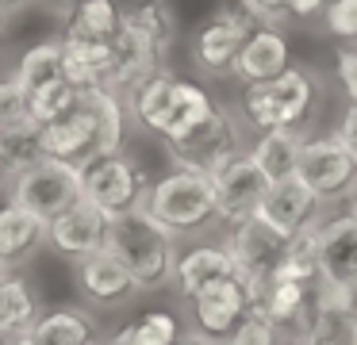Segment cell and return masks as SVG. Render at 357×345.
Listing matches in <instances>:
<instances>
[{"label": "cell", "instance_id": "cell-1", "mask_svg": "<svg viewBox=\"0 0 357 345\" xmlns=\"http://www.w3.org/2000/svg\"><path fill=\"white\" fill-rule=\"evenodd\" d=\"M108 250L127 265L139 291H162L173 284V268H177V257H181L177 238L158 219H150L142 207L112 215Z\"/></svg>", "mask_w": 357, "mask_h": 345}, {"label": "cell", "instance_id": "cell-2", "mask_svg": "<svg viewBox=\"0 0 357 345\" xmlns=\"http://www.w3.org/2000/svg\"><path fill=\"white\" fill-rule=\"evenodd\" d=\"M142 211L158 219L173 238H196L219 222V204H215V184L208 173L192 169H169L165 176L150 181Z\"/></svg>", "mask_w": 357, "mask_h": 345}, {"label": "cell", "instance_id": "cell-3", "mask_svg": "<svg viewBox=\"0 0 357 345\" xmlns=\"http://www.w3.org/2000/svg\"><path fill=\"white\" fill-rule=\"evenodd\" d=\"M319 104V77L307 66L292 61L280 77L265 84H246L242 89V119L261 135V130L280 127H307L311 112Z\"/></svg>", "mask_w": 357, "mask_h": 345}, {"label": "cell", "instance_id": "cell-4", "mask_svg": "<svg viewBox=\"0 0 357 345\" xmlns=\"http://www.w3.org/2000/svg\"><path fill=\"white\" fill-rule=\"evenodd\" d=\"M257 27H265L242 0H223L208 12V20L192 35V61L208 77H231L246 38Z\"/></svg>", "mask_w": 357, "mask_h": 345}, {"label": "cell", "instance_id": "cell-5", "mask_svg": "<svg viewBox=\"0 0 357 345\" xmlns=\"http://www.w3.org/2000/svg\"><path fill=\"white\" fill-rule=\"evenodd\" d=\"M246 150L250 146H246V135H242V119L223 104L211 107L208 119L200 127H192L185 138L165 142V153H169L173 169H192V173H208V176Z\"/></svg>", "mask_w": 357, "mask_h": 345}, {"label": "cell", "instance_id": "cell-6", "mask_svg": "<svg viewBox=\"0 0 357 345\" xmlns=\"http://www.w3.org/2000/svg\"><path fill=\"white\" fill-rule=\"evenodd\" d=\"M150 176L131 153H96L81 165V199L96 204L108 215H123L142 207Z\"/></svg>", "mask_w": 357, "mask_h": 345}, {"label": "cell", "instance_id": "cell-7", "mask_svg": "<svg viewBox=\"0 0 357 345\" xmlns=\"http://www.w3.org/2000/svg\"><path fill=\"white\" fill-rule=\"evenodd\" d=\"M4 199L27 207L31 215H39V219L50 222L81 199V165L43 158V161H35L31 169L12 176L8 188H4Z\"/></svg>", "mask_w": 357, "mask_h": 345}, {"label": "cell", "instance_id": "cell-8", "mask_svg": "<svg viewBox=\"0 0 357 345\" xmlns=\"http://www.w3.org/2000/svg\"><path fill=\"white\" fill-rule=\"evenodd\" d=\"M296 176L326 204H346L357 184V158L338 142V135H315L303 142Z\"/></svg>", "mask_w": 357, "mask_h": 345}, {"label": "cell", "instance_id": "cell-9", "mask_svg": "<svg viewBox=\"0 0 357 345\" xmlns=\"http://www.w3.org/2000/svg\"><path fill=\"white\" fill-rule=\"evenodd\" d=\"M250 311H254V288H250V280H242L234 273L188 303V319H192L188 330L211 345H227Z\"/></svg>", "mask_w": 357, "mask_h": 345}, {"label": "cell", "instance_id": "cell-10", "mask_svg": "<svg viewBox=\"0 0 357 345\" xmlns=\"http://www.w3.org/2000/svg\"><path fill=\"white\" fill-rule=\"evenodd\" d=\"M223 245L234 261V273L242 280H250V288H261L265 280H273L284 261V250H288V238H280L273 227H265L261 219H246V222H234L227 227L223 234Z\"/></svg>", "mask_w": 357, "mask_h": 345}, {"label": "cell", "instance_id": "cell-11", "mask_svg": "<svg viewBox=\"0 0 357 345\" xmlns=\"http://www.w3.org/2000/svg\"><path fill=\"white\" fill-rule=\"evenodd\" d=\"M211 184H215V204H219V222L223 227H234V222H246L257 215L265 192H269V176L257 169V161L246 153L231 158L227 165H219L211 173Z\"/></svg>", "mask_w": 357, "mask_h": 345}, {"label": "cell", "instance_id": "cell-12", "mask_svg": "<svg viewBox=\"0 0 357 345\" xmlns=\"http://www.w3.org/2000/svg\"><path fill=\"white\" fill-rule=\"evenodd\" d=\"M108 230H112V215L100 211L89 199H77L70 211H62L58 219L47 222V245L66 261H85L93 253L108 250Z\"/></svg>", "mask_w": 357, "mask_h": 345}, {"label": "cell", "instance_id": "cell-13", "mask_svg": "<svg viewBox=\"0 0 357 345\" xmlns=\"http://www.w3.org/2000/svg\"><path fill=\"white\" fill-rule=\"evenodd\" d=\"M43 153L54 161H70V165H85L89 158L100 153V119H96L89 96L81 92L73 112H66L62 119L39 127Z\"/></svg>", "mask_w": 357, "mask_h": 345}, {"label": "cell", "instance_id": "cell-14", "mask_svg": "<svg viewBox=\"0 0 357 345\" xmlns=\"http://www.w3.org/2000/svg\"><path fill=\"white\" fill-rule=\"evenodd\" d=\"M257 219H261L265 227H273L280 238H296L307 227L323 222V199H319L300 176H284V181L269 184L261 207H257Z\"/></svg>", "mask_w": 357, "mask_h": 345}, {"label": "cell", "instance_id": "cell-15", "mask_svg": "<svg viewBox=\"0 0 357 345\" xmlns=\"http://www.w3.org/2000/svg\"><path fill=\"white\" fill-rule=\"evenodd\" d=\"M319 280L357 296V215L342 211L319 222Z\"/></svg>", "mask_w": 357, "mask_h": 345}, {"label": "cell", "instance_id": "cell-16", "mask_svg": "<svg viewBox=\"0 0 357 345\" xmlns=\"http://www.w3.org/2000/svg\"><path fill=\"white\" fill-rule=\"evenodd\" d=\"M254 307L261 314H269L288 342H300L311 326V307H315V284H300V280H265L254 291Z\"/></svg>", "mask_w": 357, "mask_h": 345}, {"label": "cell", "instance_id": "cell-17", "mask_svg": "<svg viewBox=\"0 0 357 345\" xmlns=\"http://www.w3.org/2000/svg\"><path fill=\"white\" fill-rule=\"evenodd\" d=\"M357 296L338 291L331 284H315V307L311 326L300 337L303 345H357Z\"/></svg>", "mask_w": 357, "mask_h": 345}, {"label": "cell", "instance_id": "cell-18", "mask_svg": "<svg viewBox=\"0 0 357 345\" xmlns=\"http://www.w3.org/2000/svg\"><path fill=\"white\" fill-rule=\"evenodd\" d=\"M73 280H77L81 296L96 307H119V303L139 296L135 276L127 273V265L112 250H100V253H93V257L77 261V265H73Z\"/></svg>", "mask_w": 357, "mask_h": 345}, {"label": "cell", "instance_id": "cell-19", "mask_svg": "<svg viewBox=\"0 0 357 345\" xmlns=\"http://www.w3.org/2000/svg\"><path fill=\"white\" fill-rule=\"evenodd\" d=\"M123 27L146 46L158 66H169V54L181 38V20L169 0H131L123 8Z\"/></svg>", "mask_w": 357, "mask_h": 345}, {"label": "cell", "instance_id": "cell-20", "mask_svg": "<svg viewBox=\"0 0 357 345\" xmlns=\"http://www.w3.org/2000/svg\"><path fill=\"white\" fill-rule=\"evenodd\" d=\"M227 276H234V261L227 253V245L223 242H196L188 250H181L177 268H173V288L181 291V299L192 303L196 296H204V291L215 288Z\"/></svg>", "mask_w": 357, "mask_h": 345}, {"label": "cell", "instance_id": "cell-21", "mask_svg": "<svg viewBox=\"0 0 357 345\" xmlns=\"http://www.w3.org/2000/svg\"><path fill=\"white\" fill-rule=\"evenodd\" d=\"M292 66V43L280 27H257L254 35L246 38L238 61H234V81L246 89V84H265L273 77H280Z\"/></svg>", "mask_w": 357, "mask_h": 345}, {"label": "cell", "instance_id": "cell-22", "mask_svg": "<svg viewBox=\"0 0 357 345\" xmlns=\"http://www.w3.org/2000/svg\"><path fill=\"white\" fill-rule=\"evenodd\" d=\"M177 77L169 66L162 69H150L146 77L131 84L123 92V107H127V119L139 123L146 135L162 138V127H165V115H169V104H173V89H177Z\"/></svg>", "mask_w": 357, "mask_h": 345}, {"label": "cell", "instance_id": "cell-23", "mask_svg": "<svg viewBox=\"0 0 357 345\" xmlns=\"http://www.w3.org/2000/svg\"><path fill=\"white\" fill-rule=\"evenodd\" d=\"M43 245H47V219H39L27 207L4 199L0 204V265L24 268Z\"/></svg>", "mask_w": 357, "mask_h": 345}, {"label": "cell", "instance_id": "cell-24", "mask_svg": "<svg viewBox=\"0 0 357 345\" xmlns=\"http://www.w3.org/2000/svg\"><path fill=\"white\" fill-rule=\"evenodd\" d=\"M66 54V81L73 89H116V54L112 43H81V38H62ZM123 96V92H119Z\"/></svg>", "mask_w": 357, "mask_h": 345}, {"label": "cell", "instance_id": "cell-25", "mask_svg": "<svg viewBox=\"0 0 357 345\" xmlns=\"http://www.w3.org/2000/svg\"><path fill=\"white\" fill-rule=\"evenodd\" d=\"M307 127H280V130H261V135L250 142V158L257 161L269 181H284V176H296V165H300L303 142H307Z\"/></svg>", "mask_w": 357, "mask_h": 345}, {"label": "cell", "instance_id": "cell-26", "mask_svg": "<svg viewBox=\"0 0 357 345\" xmlns=\"http://www.w3.org/2000/svg\"><path fill=\"white\" fill-rule=\"evenodd\" d=\"M24 342L27 345H100V334H96V322L81 307H58V311H47L31 322Z\"/></svg>", "mask_w": 357, "mask_h": 345}, {"label": "cell", "instance_id": "cell-27", "mask_svg": "<svg viewBox=\"0 0 357 345\" xmlns=\"http://www.w3.org/2000/svg\"><path fill=\"white\" fill-rule=\"evenodd\" d=\"M123 23V8L116 0H77L66 8L62 38H81V43H112Z\"/></svg>", "mask_w": 357, "mask_h": 345}, {"label": "cell", "instance_id": "cell-28", "mask_svg": "<svg viewBox=\"0 0 357 345\" xmlns=\"http://www.w3.org/2000/svg\"><path fill=\"white\" fill-rule=\"evenodd\" d=\"M215 100L204 84L188 81V77H177V89H173V104H169V115H165V127H162V142H177L185 138L192 127H200L204 119L211 115Z\"/></svg>", "mask_w": 357, "mask_h": 345}, {"label": "cell", "instance_id": "cell-29", "mask_svg": "<svg viewBox=\"0 0 357 345\" xmlns=\"http://www.w3.org/2000/svg\"><path fill=\"white\" fill-rule=\"evenodd\" d=\"M12 77L20 81V89H24L27 96H31L35 89H43V84H50V81H62V77H66L62 38H43V43L27 46V50L20 54Z\"/></svg>", "mask_w": 357, "mask_h": 345}, {"label": "cell", "instance_id": "cell-30", "mask_svg": "<svg viewBox=\"0 0 357 345\" xmlns=\"http://www.w3.org/2000/svg\"><path fill=\"white\" fill-rule=\"evenodd\" d=\"M39 319V299H35V288L24 280V276L12 273L8 280L0 284V342L8 337H24L31 330V322Z\"/></svg>", "mask_w": 357, "mask_h": 345}, {"label": "cell", "instance_id": "cell-31", "mask_svg": "<svg viewBox=\"0 0 357 345\" xmlns=\"http://www.w3.org/2000/svg\"><path fill=\"white\" fill-rule=\"evenodd\" d=\"M181 334L185 326L173 311H142L139 319L123 322L108 337V345H177Z\"/></svg>", "mask_w": 357, "mask_h": 345}, {"label": "cell", "instance_id": "cell-32", "mask_svg": "<svg viewBox=\"0 0 357 345\" xmlns=\"http://www.w3.org/2000/svg\"><path fill=\"white\" fill-rule=\"evenodd\" d=\"M0 169H4V181H12L16 173L31 169L35 161H43V142H39V127L35 123H24V127H12V130H0Z\"/></svg>", "mask_w": 357, "mask_h": 345}, {"label": "cell", "instance_id": "cell-33", "mask_svg": "<svg viewBox=\"0 0 357 345\" xmlns=\"http://www.w3.org/2000/svg\"><path fill=\"white\" fill-rule=\"evenodd\" d=\"M280 280H300V284H319V222L307 227L303 234L288 238L284 261L277 268Z\"/></svg>", "mask_w": 357, "mask_h": 345}, {"label": "cell", "instance_id": "cell-34", "mask_svg": "<svg viewBox=\"0 0 357 345\" xmlns=\"http://www.w3.org/2000/svg\"><path fill=\"white\" fill-rule=\"evenodd\" d=\"M81 89H73L70 81H50L43 84V89H35L31 96H27V112H31V123L35 127H47V123L62 119L66 112H73V104H77Z\"/></svg>", "mask_w": 357, "mask_h": 345}, {"label": "cell", "instance_id": "cell-35", "mask_svg": "<svg viewBox=\"0 0 357 345\" xmlns=\"http://www.w3.org/2000/svg\"><path fill=\"white\" fill-rule=\"evenodd\" d=\"M284 342H288L284 330H280L269 314H261L254 307V311L242 319V326L231 334V342H227V345H284Z\"/></svg>", "mask_w": 357, "mask_h": 345}, {"label": "cell", "instance_id": "cell-36", "mask_svg": "<svg viewBox=\"0 0 357 345\" xmlns=\"http://www.w3.org/2000/svg\"><path fill=\"white\" fill-rule=\"evenodd\" d=\"M31 123V112H27V92L20 89L16 77H0V130L24 127Z\"/></svg>", "mask_w": 357, "mask_h": 345}, {"label": "cell", "instance_id": "cell-37", "mask_svg": "<svg viewBox=\"0 0 357 345\" xmlns=\"http://www.w3.org/2000/svg\"><path fill=\"white\" fill-rule=\"evenodd\" d=\"M323 31L346 46H357V0H331L323 12Z\"/></svg>", "mask_w": 357, "mask_h": 345}, {"label": "cell", "instance_id": "cell-38", "mask_svg": "<svg viewBox=\"0 0 357 345\" xmlns=\"http://www.w3.org/2000/svg\"><path fill=\"white\" fill-rule=\"evenodd\" d=\"M334 81H338L346 104H357V46H342L334 61Z\"/></svg>", "mask_w": 357, "mask_h": 345}, {"label": "cell", "instance_id": "cell-39", "mask_svg": "<svg viewBox=\"0 0 357 345\" xmlns=\"http://www.w3.org/2000/svg\"><path fill=\"white\" fill-rule=\"evenodd\" d=\"M242 4H246L265 27H280V23H288V0H242Z\"/></svg>", "mask_w": 357, "mask_h": 345}, {"label": "cell", "instance_id": "cell-40", "mask_svg": "<svg viewBox=\"0 0 357 345\" xmlns=\"http://www.w3.org/2000/svg\"><path fill=\"white\" fill-rule=\"evenodd\" d=\"M334 135H338V142L357 158V104H346V112H342L338 130H334Z\"/></svg>", "mask_w": 357, "mask_h": 345}, {"label": "cell", "instance_id": "cell-41", "mask_svg": "<svg viewBox=\"0 0 357 345\" xmlns=\"http://www.w3.org/2000/svg\"><path fill=\"white\" fill-rule=\"evenodd\" d=\"M326 4H331V0H288V20H300V23L323 20Z\"/></svg>", "mask_w": 357, "mask_h": 345}, {"label": "cell", "instance_id": "cell-42", "mask_svg": "<svg viewBox=\"0 0 357 345\" xmlns=\"http://www.w3.org/2000/svg\"><path fill=\"white\" fill-rule=\"evenodd\" d=\"M27 4H35V0H0V20H12V15H20Z\"/></svg>", "mask_w": 357, "mask_h": 345}, {"label": "cell", "instance_id": "cell-43", "mask_svg": "<svg viewBox=\"0 0 357 345\" xmlns=\"http://www.w3.org/2000/svg\"><path fill=\"white\" fill-rule=\"evenodd\" d=\"M177 345H211V342H204L200 334H192V330H185V334H181V342Z\"/></svg>", "mask_w": 357, "mask_h": 345}, {"label": "cell", "instance_id": "cell-44", "mask_svg": "<svg viewBox=\"0 0 357 345\" xmlns=\"http://www.w3.org/2000/svg\"><path fill=\"white\" fill-rule=\"evenodd\" d=\"M43 4H50V8H62V12H66V8H73L77 0H43Z\"/></svg>", "mask_w": 357, "mask_h": 345}, {"label": "cell", "instance_id": "cell-45", "mask_svg": "<svg viewBox=\"0 0 357 345\" xmlns=\"http://www.w3.org/2000/svg\"><path fill=\"white\" fill-rule=\"evenodd\" d=\"M346 204H349V211H354V215H357V184H354V196H349V199H346Z\"/></svg>", "mask_w": 357, "mask_h": 345}, {"label": "cell", "instance_id": "cell-46", "mask_svg": "<svg viewBox=\"0 0 357 345\" xmlns=\"http://www.w3.org/2000/svg\"><path fill=\"white\" fill-rule=\"evenodd\" d=\"M0 345H27L24 337H8V342H0Z\"/></svg>", "mask_w": 357, "mask_h": 345}, {"label": "cell", "instance_id": "cell-47", "mask_svg": "<svg viewBox=\"0 0 357 345\" xmlns=\"http://www.w3.org/2000/svg\"><path fill=\"white\" fill-rule=\"evenodd\" d=\"M8 276H12V268H4V265H0V284L8 280Z\"/></svg>", "mask_w": 357, "mask_h": 345}, {"label": "cell", "instance_id": "cell-48", "mask_svg": "<svg viewBox=\"0 0 357 345\" xmlns=\"http://www.w3.org/2000/svg\"><path fill=\"white\" fill-rule=\"evenodd\" d=\"M284 345H303V342H284Z\"/></svg>", "mask_w": 357, "mask_h": 345}, {"label": "cell", "instance_id": "cell-49", "mask_svg": "<svg viewBox=\"0 0 357 345\" xmlns=\"http://www.w3.org/2000/svg\"><path fill=\"white\" fill-rule=\"evenodd\" d=\"M0 153H4V146H0ZM0 173H4V169H0Z\"/></svg>", "mask_w": 357, "mask_h": 345}, {"label": "cell", "instance_id": "cell-50", "mask_svg": "<svg viewBox=\"0 0 357 345\" xmlns=\"http://www.w3.org/2000/svg\"><path fill=\"white\" fill-rule=\"evenodd\" d=\"M100 345H108V342H100Z\"/></svg>", "mask_w": 357, "mask_h": 345}]
</instances>
